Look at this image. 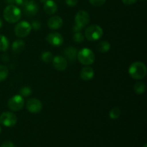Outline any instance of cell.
I'll return each mask as SVG.
<instances>
[{
  "label": "cell",
  "instance_id": "obj_14",
  "mask_svg": "<svg viewBox=\"0 0 147 147\" xmlns=\"http://www.w3.org/2000/svg\"><path fill=\"white\" fill-rule=\"evenodd\" d=\"M80 76L82 80H86V81L90 80L94 77V70H93V69L91 67L86 65V67H83L81 69Z\"/></svg>",
  "mask_w": 147,
  "mask_h": 147
},
{
  "label": "cell",
  "instance_id": "obj_16",
  "mask_svg": "<svg viewBox=\"0 0 147 147\" xmlns=\"http://www.w3.org/2000/svg\"><path fill=\"white\" fill-rule=\"evenodd\" d=\"M78 51L75 47H68L65 48L63 51V54L65 56L66 58L70 62H74L77 57Z\"/></svg>",
  "mask_w": 147,
  "mask_h": 147
},
{
  "label": "cell",
  "instance_id": "obj_7",
  "mask_svg": "<svg viewBox=\"0 0 147 147\" xmlns=\"http://www.w3.org/2000/svg\"><path fill=\"white\" fill-rule=\"evenodd\" d=\"M24 100L20 95H15L12 96L11 98H9L7 103L8 108L12 111H19L22 110L24 107Z\"/></svg>",
  "mask_w": 147,
  "mask_h": 147
},
{
  "label": "cell",
  "instance_id": "obj_8",
  "mask_svg": "<svg viewBox=\"0 0 147 147\" xmlns=\"http://www.w3.org/2000/svg\"><path fill=\"white\" fill-rule=\"evenodd\" d=\"M75 22H76V24L83 29V27L88 25L90 22L89 14L85 10H80V11H78L75 17Z\"/></svg>",
  "mask_w": 147,
  "mask_h": 147
},
{
  "label": "cell",
  "instance_id": "obj_11",
  "mask_svg": "<svg viewBox=\"0 0 147 147\" xmlns=\"http://www.w3.org/2000/svg\"><path fill=\"white\" fill-rule=\"evenodd\" d=\"M53 67L58 71H63L67 67V62L66 58L60 55H57L53 57Z\"/></svg>",
  "mask_w": 147,
  "mask_h": 147
},
{
  "label": "cell",
  "instance_id": "obj_6",
  "mask_svg": "<svg viewBox=\"0 0 147 147\" xmlns=\"http://www.w3.org/2000/svg\"><path fill=\"white\" fill-rule=\"evenodd\" d=\"M17 118L12 112H4L0 116V123L6 127H12L17 123Z\"/></svg>",
  "mask_w": 147,
  "mask_h": 147
},
{
  "label": "cell",
  "instance_id": "obj_34",
  "mask_svg": "<svg viewBox=\"0 0 147 147\" xmlns=\"http://www.w3.org/2000/svg\"><path fill=\"white\" fill-rule=\"evenodd\" d=\"M1 26H2V21H1V20L0 19V28L1 27Z\"/></svg>",
  "mask_w": 147,
  "mask_h": 147
},
{
  "label": "cell",
  "instance_id": "obj_27",
  "mask_svg": "<svg viewBox=\"0 0 147 147\" xmlns=\"http://www.w3.org/2000/svg\"><path fill=\"white\" fill-rule=\"evenodd\" d=\"M31 24L32 29H33L34 30H40L41 29L42 24L40 22V21H39V20H34L32 22V24Z\"/></svg>",
  "mask_w": 147,
  "mask_h": 147
},
{
  "label": "cell",
  "instance_id": "obj_5",
  "mask_svg": "<svg viewBox=\"0 0 147 147\" xmlns=\"http://www.w3.org/2000/svg\"><path fill=\"white\" fill-rule=\"evenodd\" d=\"M32 31L31 24L27 21H22L17 23L14 28V33L18 37H25L30 34Z\"/></svg>",
  "mask_w": 147,
  "mask_h": 147
},
{
  "label": "cell",
  "instance_id": "obj_4",
  "mask_svg": "<svg viewBox=\"0 0 147 147\" xmlns=\"http://www.w3.org/2000/svg\"><path fill=\"white\" fill-rule=\"evenodd\" d=\"M103 34V30L98 24H92L88 26L85 31L86 39L90 41H96L100 40Z\"/></svg>",
  "mask_w": 147,
  "mask_h": 147
},
{
  "label": "cell",
  "instance_id": "obj_9",
  "mask_svg": "<svg viewBox=\"0 0 147 147\" xmlns=\"http://www.w3.org/2000/svg\"><path fill=\"white\" fill-rule=\"evenodd\" d=\"M26 108L32 113H37L42 109V103L37 98H30L27 101Z\"/></svg>",
  "mask_w": 147,
  "mask_h": 147
},
{
  "label": "cell",
  "instance_id": "obj_36",
  "mask_svg": "<svg viewBox=\"0 0 147 147\" xmlns=\"http://www.w3.org/2000/svg\"><path fill=\"white\" fill-rule=\"evenodd\" d=\"M1 123H0V133H1Z\"/></svg>",
  "mask_w": 147,
  "mask_h": 147
},
{
  "label": "cell",
  "instance_id": "obj_21",
  "mask_svg": "<svg viewBox=\"0 0 147 147\" xmlns=\"http://www.w3.org/2000/svg\"><path fill=\"white\" fill-rule=\"evenodd\" d=\"M53 53L50 52H44L42 53L41 55V59L44 63H52L53 59Z\"/></svg>",
  "mask_w": 147,
  "mask_h": 147
},
{
  "label": "cell",
  "instance_id": "obj_10",
  "mask_svg": "<svg viewBox=\"0 0 147 147\" xmlns=\"http://www.w3.org/2000/svg\"><path fill=\"white\" fill-rule=\"evenodd\" d=\"M47 42L54 47H60L63 45V37L58 32H51L46 37Z\"/></svg>",
  "mask_w": 147,
  "mask_h": 147
},
{
  "label": "cell",
  "instance_id": "obj_19",
  "mask_svg": "<svg viewBox=\"0 0 147 147\" xmlns=\"http://www.w3.org/2000/svg\"><path fill=\"white\" fill-rule=\"evenodd\" d=\"M9 42L7 37L0 35V51H6L9 48Z\"/></svg>",
  "mask_w": 147,
  "mask_h": 147
},
{
  "label": "cell",
  "instance_id": "obj_35",
  "mask_svg": "<svg viewBox=\"0 0 147 147\" xmlns=\"http://www.w3.org/2000/svg\"><path fill=\"white\" fill-rule=\"evenodd\" d=\"M46 1H47V0H40V1H41V2H45Z\"/></svg>",
  "mask_w": 147,
  "mask_h": 147
},
{
  "label": "cell",
  "instance_id": "obj_12",
  "mask_svg": "<svg viewBox=\"0 0 147 147\" xmlns=\"http://www.w3.org/2000/svg\"><path fill=\"white\" fill-rule=\"evenodd\" d=\"M24 13L28 16L35 15L39 10V6L34 0H30L24 7Z\"/></svg>",
  "mask_w": 147,
  "mask_h": 147
},
{
  "label": "cell",
  "instance_id": "obj_31",
  "mask_svg": "<svg viewBox=\"0 0 147 147\" xmlns=\"http://www.w3.org/2000/svg\"><path fill=\"white\" fill-rule=\"evenodd\" d=\"M121 1L123 4H126V5H131V4H134L137 0H121Z\"/></svg>",
  "mask_w": 147,
  "mask_h": 147
},
{
  "label": "cell",
  "instance_id": "obj_25",
  "mask_svg": "<svg viewBox=\"0 0 147 147\" xmlns=\"http://www.w3.org/2000/svg\"><path fill=\"white\" fill-rule=\"evenodd\" d=\"M73 38V40H74L76 42L80 43L84 41V35L83 34V33H81V32H75Z\"/></svg>",
  "mask_w": 147,
  "mask_h": 147
},
{
  "label": "cell",
  "instance_id": "obj_3",
  "mask_svg": "<svg viewBox=\"0 0 147 147\" xmlns=\"http://www.w3.org/2000/svg\"><path fill=\"white\" fill-rule=\"evenodd\" d=\"M77 58L81 64L84 65H90L94 63L96 56L90 49L84 47L79 50L77 53Z\"/></svg>",
  "mask_w": 147,
  "mask_h": 147
},
{
  "label": "cell",
  "instance_id": "obj_24",
  "mask_svg": "<svg viewBox=\"0 0 147 147\" xmlns=\"http://www.w3.org/2000/svg\"><path fill=\"white\" fill-rule=\"evenodd\" d=\"M32 93V90L28 86H24L20 90V95L22 97H28Z\"/></svg>",
  "mask_w": 147,
  "mask_h": 147
},
{
  "label": "cell",
  "instance_id": "obj_29",
  "mask_svg": "<svg viewBox=\"0 0 147 147\" xmlns=\"http://www.w3.org/2000/svg\"><path fill=\"white\" fill-rule=\"evenodd\" d=\"M65 3L69 7H75L78 4V0H65Z\"/></svg>",
  "mask_w": 147,
  "mask_h": 147
},
{
  "label": "cell",
  "instance_id": "obj_2",
  "mask_svg": "<svg viewBox=\"0 0 147 147\" xmlns=\"http://www.w3.org/2000/svg\"><path fill=\"white\" fill-rule=\"evenodd\" d=\"M147 70L144 63L142 62H134L129 67V73L132 78L142 80L146 76Z\"/></svg>",
  "mask_w": 147,
  "mask_h": 147
},
{
  "label": "cell",
  "instance_id": "obj_32",
  "mask_svg": "<svg viewBox=\"0 0 147 147\" xmlns=\"http://www.w3.org/2000/svg\"><path fill=\"white\" fill-rule=\"evenodd\" d=\"M83 30V29L81 28V27H80L79 26H78L77 24H75V25L73 26V30L74 32H81V30Z\"/></svg>",
  "mask_w": 147,
  "mask_h": 147
},
{
  "label": "cell",
  "instance_id": "obj_17",
  "mask_svg": "<svg viewBox=\"0 0 147 147\" xmlns=\"http://www.w3.org/2000/svg\"><path fill=\"white\" fill-rule=\"evenodd\" d=\"M24 47H25V43L22 40H15L11 45V49L15 53H20L24 50Z\"/></svg>",
  "mask_w": 147,
  "mask_h": 147
},
{
  "label": "cell",
  "instance_id": "obj_22",
  "mask_svg": "<svg viewBox=\"0 0 147 147\" xmlns=\"http://www.w3.org/2000/svg\"><path fill=\"white\" fill-rule=\"evenodd\" d=\"M9 75V70L7 66L0 65V82L4 81Z\"/></svg>",
  "mask_w": 147,
  "mask_h": 147
},
{
  "label": "cell",
  "instance_id": "obj_30",
  "mask_svg": "<svg viewBox=\"0 0 147 147\" xmlns=\"http://www.w3.org/2000/svg\"><path fill=\"white\" fill-rule=\"evenodd\" d=\"M1 147H15L14 146V144L11 142H9V141H7V142H4V143L1 144Z\"/></svg>",
  "mask_w": 147,
  "mask_h": 147
},
{
  "label": "cell",
  "instance_id": "obj_1",
  "mask_svg": "<svg viewBox=\"0 0 147 147\" xmlns=\"http://www.w3.org/2000/svg\"><path fill=\"white\" fill-rule=\"evenodd\" d=\"M3 16L7 22L13 24L17 22L21 19L22 12L18 7L13 4H9L4 9Z\"/></svg>",
  "mask_w": 147,
  "mask_h": 147
},
{
  "label": "cell",
  "instance_id": "obj_33",
  "mask_svg": "<svg viewBox=\"0 0 147 147\" xmlns=\"http://www.w3.org/2000/svg\"><path fill=\"white\" fill-rule=\"evenodd\" d=\"M6 2L8 3V4H14V2H15V0H5Z\"/></svg>",
  "mask_w": 147,
  "mask_h": 147
},
{
  "label": "cell",
  "instance_id": "obj_23",
  "mask_svg": "<svg viewBox=\"0 0 147 147\" xmlns=\"http://www.w3.org/2000/svg\"><path fill=\"white\" fill-rule=\"evenodd\" d=\"M121 115V110L119 108L115 107L112 109L109 112V117L112 120H116L119 118Z\"/></svg>",
  "mask_w": 147,
  "mask_h": 147
},
{
  "label": "cell",
  "instance_id": "obj_26",
  "mask_svg": "<svg viewBox=\"0 0 147 147\" xmlns=\"http://www.w3.org/2000/svg\"><path fill=\"white\" fill-rule=\"evenodd\" d=\"M89 2L95 7H100V6L103 5L106 0H88Z\"/></svg>",
  "mask_w": 147,
  "mask_h": 147
},
{
  "label": "cell",
  "instance_id": "obj_18",
  "mask_svg": "<svg viewBox=\"0 0 147 147\" xmlns=\"http://www.w3.org/2000/svg\"><path fill=\"white\" fill-rule=\"evenodd\" d=\"M111 49V44L107 41H101L97 45V50L100 53H107Z\"/></svg>",
  "mask_w": 147,
  "mask_h": 147
},
{
  "label": "cell",
  "instance_id": "obj_15",
  "mask_svg": "<svg viewBox=\"0 0 147 147\" xmlns=\"http://www.w3.org/2000/svg\"><path fill=\"white\" fill-rule=\"evenodd\" d=\"M44 11L47 14H53L57 11V6L53 0H47L44 4Z\"/></svg>",
  "mask_w": 147,
  "mask_h": 147
},
{
  "label": "cell",
  "instance_id": "obj_20",
  "mask_svg": "<svg viewBox=\"0 0 147 147\" xmlns=\"http://www.w3.org/2000/svg\"><path fill=\"white\" fill-rule=\"evenodd\" d=\"M145 90H146V86H145L144 83H142V82L136 83L134 86V90L137 94H142V93H144Z\"/></svg>",
  "mask_w": 147,
  "mask_h": 147
},
{
  "label": "cell",
  "instance_id": "obj_28",
  "mask_svg": "<svg viewBox=\"0 0 147 147\" xmlns=\"http://www.w3.org/2000/svg\"><path fill=\"white\" fill-rule=\"evenodd\" d=\"M29 1V0H15V4H17L19 7H24L26 4H27V2Z\"/></svg>",
  "mask_w": 147,
  "mask_h": 147
},
{
  "label": "cell",
  "instance_id": "obj_13",
  "mask_svg": "<svg viewBox=\"0 0 147 147\" xmlns=\"http://www.w3.org/2000/svg\"><path fill=\"white\" fill-rule=\"evenodd\" d=\"M63 24V20L59 16H53L47 21V26L52 30H58Z\"/></svg>",
  "mask_w": 147,
  "mask_h": 147
},
{
  "label": "cell",
  "instance_id": "obj_37",
  "mask_svg": "<svg viewBox=\"0 0 147 147\" xmlns=\"http://www.w3.org/2000/svg\"><path fill=\"white\" fill-rule=\"evenodd\" d=\"M144 147H147V145H146V144H144Z\"/></svg>",
  "mask_w": 147,
  "mask_h": 147
}]
</instances>
